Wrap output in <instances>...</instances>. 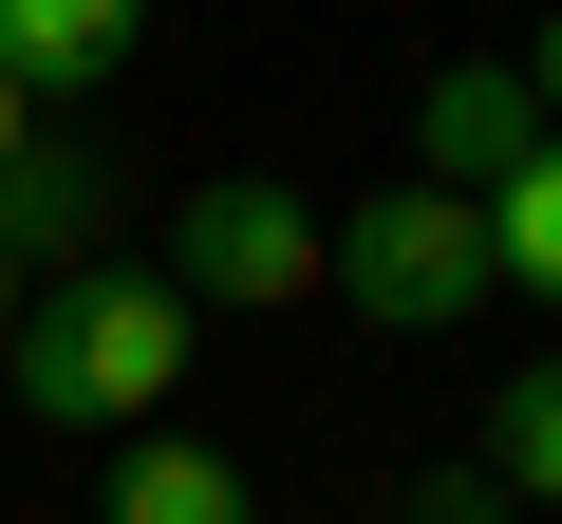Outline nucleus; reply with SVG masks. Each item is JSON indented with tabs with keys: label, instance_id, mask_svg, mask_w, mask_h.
<instances>
[{
	"label": "nucleus",
	"instance_id": "f257e3e1",
	"mask_svg": "<svg viewBox=\"0 0 562 524\" xmlns=\"http://www.w3.org/2000/svg\"><path fill=\"white\" fill-rule=\"evenodd\" d=\"M188 356H206V319L150 282L132 243H94L76 282H38V300H20V338H0V394H20L38 431H76V449H94V431L132 449V431L188 394Z\"/></svg>",
	"mask_w": 562,
	"mask_h": 524
},
{
	"label": "nucleus",
	"instance_id": "f03ea898",
	"mask_svg": "<svg viewBox=\"0 0 562 524\" xmlns=\"http://www.w3.org/2000/svg\"><path fill=\"white\" fill-rule=\"evenodd\" d=\"M319 282L375 319V338H450V319H487L506 282H487V206H450V187H375V206H338V243H319Z\"/></svg>",
	"mask_w": 562,
	"mask_h": 524
},
{
	"label": "nucleus",
	"instance_id": "7ed1b4c3",
	"mask_svg": "<svg viewBox=\"0 0 562 524\" xmlns=\"http://www.w3.org/2000/svg\"><path fill=\"white\" fill-rule=\"evenodd\" d=\"M319 243H338V206H301V187H281V169H206L188 206H169V262H150V282L206 319V300H319Z\"/></svg>",
	"mask_w": 562,
	"mask_h": 524
},
{
	"label": "nucleus",
	"instance_id": "20e7f679",
	"mask_svg": "<svg viewBox=\"0 0 562 524\" xmlns=\"http://www.w3.org/2000/svg\"><path fill=\"white\" fill-rule=\"evenodd\" d=\"M525 150H543V113H525V76H506V57H450V76L413 94V187L487 206V187H506Z\"/></svg>",
	"mask_w": 562,
	"mask_h": 524
},
{
	"label": "nucleus",
	"instance_id": "39448f33",
	"mask_svg": "<svg viewBox=\"0 0 562 524\" xmlns=\"http://www.w3.org/2000/svg\"><path fill=\"white\" fill-rule=\"evenodd\" d=\"M132 38H150L132 0H0V94H20V113H38V94H113Z\"/></svg>",
	"mask_w": 562,
	"mask_h": 524
},
{
	"label": "nucleus",
	"instance_id": "423d86ee",
	"mask_svg": "<svg viewBox=\"0 0 562 524\" xmlns=\"http://www.w3.org/2000/svg\"><path fill=\"white\" fill-rule=\"evenodd\" d=\"M94 225H113V187H94V150H20V169H0V262H20V300L38 282H76V262H94Z\"/></svg>",
	"mask_w": 562,
	"mask_h": 524
},
{
	"label": "nucleus",
	"instance_id": "0eeeda50",
	"mask_svg": "<svg viewBox=\"0 0 562 524\" xmlns=\"http://www.w3.org/2000/svg\"><path fill=\"white\" fill-rule=\"evenodd\" d=\"M487 282H506V300H562V132L487 187Z\"/></svg>",
	"mask_w": 562,
	"mask_h": 524
},
{
	"label": "nucleus",
	"instance_id": "6e6552de",
	"mask_svg": "<svg viewBox=\"0 0 562 524\" xmlns=\"http://www.w3.org/2000/svg\"><path fill=\"white\" fill-rule=\"evenodd\" d=\"M113 524H244V468H225V449H150V431H132V449H113Z\"/></svg>",
	"mask_w": 562,
	"mask_h": 524
},
{
	"label": "nucleus",
	"instance_id": "1a4fd4ad",
	"mask_svg": "<svg viewBox=\"0 0 562 524\" xmlns=\"http://www.w3.org/2000/svg\"><path fill=\"white\" fill-rule=\"evenodd\" d=\"M487 487H506V505H562V356H525V375L487 394Z\"/></svg>",
	"mask_w": 562,
	"mask_h": 524
},
{
	"label": "nucleus",
	"instance_id": "9d476101",
	"mask_svg": "<svg viewBox=\"0 0 562 524\" xmlns=\"http://www.w3.org/2000/svg\"><path fill=\"white\" fill-rule=\"evenodd\" d=\"M413 524H506V487L487 468H413Z\"/></svg>",
	"mask_w": 562,
	"mask_h": 524
},
{
	"label": "nucleus",
	"instance_id": "9b49d317",
	"mask_svg": "<svg viewBox=\"0 0 562 524\" xmlns=\"http://www.w3.org/2000/svg\"><path fill=\"white\" fill-rule=\"evenodd\" d=\"M506 76H525V113H543V132H562V20H543V38H525V57H506Z\"/></svg>",
	"mask_w": 562,
	"mask_h": 524
},
{
	"label": "nucleus",
	"instance_id": "f8f14e48",
	"mask_svg": "<svg viewBox=\"0 0 562 524\" xmlns=\"http://www.w3.org/2000/svg\"><path fill=\"white\" fill-rule=\"evenodd\" d=\"M20 150H38V113H20V94H0V169H20Z\"/></svg>",
	"mask_w": 562,
	"mask_h": 524
},
{
	"label": "nucleus",
	"instance_id": "ddd939ff",
	"mask_svg": "<svg viewBox=\"0 0 562 524\" xmlns=\"http://www.w3.org/2000/svg\"><path fill=\"white\" fill-rule=\"evenodd\" d=\"M0 338H20V262H0Z\"/></svg>",
	"mask_w": 562,
	"mask_h": 524
}]
</instances>
